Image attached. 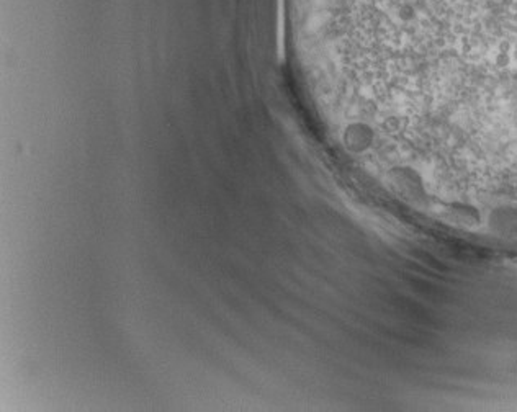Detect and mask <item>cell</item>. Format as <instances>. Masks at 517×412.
<instances>
[{"label": "cell", "instance_id": "6da1fadb", "mask_svg": "<svg viewBox=\"0 0 517 412\" xmlns=\"http://www.w3.org/2000/svg\"><path fill=\"white\" fill-rule=\"evenodd\" d=\"M396 16H398V20L403 21V23H411L413 20H416V16H418V10H416L413 3L403 2V3L398 5Z\"/></svg>", "mask_w": 517, "mask_h": 412}, {"label": "cell", "instance_id": "7a4b0ae2", "mask_svg": "<svg viewBox=\"0 0 517 412\" xmlns=\"http://www.w3.org/2000/svg\"><path fill=\"white\" fill-rule=\"evenodd\" d=\"M496 53L511 54V53H513V43H511L509 39H501V41L498 43V49H496Z\"/></svg>", "mask_w": 517, "mask_h": 412}]
</instances>
